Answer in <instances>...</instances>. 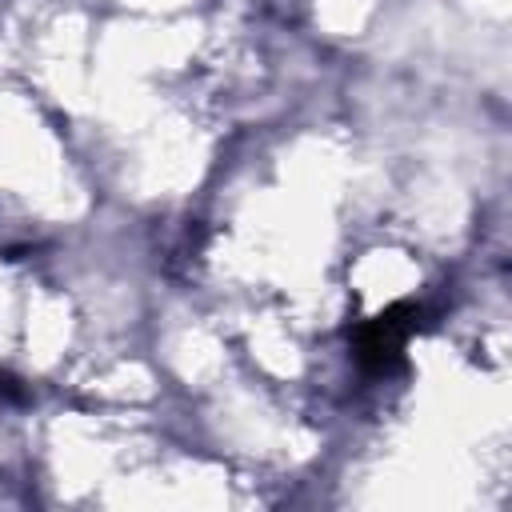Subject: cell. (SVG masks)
Listing matches in <instances>:
<instances>
[{
  "label": "cell",
  "mask_w": 512,
  "mask_h": 512,
  "mask_svg": "<svg viewBox=\"0 0 512 512\" xmlns=\"http://www.w3.org/2000/svg\"><path fill=\"white\" fill-rule=\"evenodd\" d=\"M420 308L416 304H392L388 312H380L376 320H368L364 328H356V360L368 372H388L400 364L408 336L416 332Z\"/></svg>",
  "instance_id": "6da1fadb"
},
{
  "label": "cell",
  "mask_w": 512,
  "mask_h": 512,
  "mask_svg": "<svg viewBox=\"0 0 512 512\" xmlns=\"http://www.w3.org/2000/svg\"><path fill=\"white\" fill-rule=\"evenodd\" d=\"M20 396H24L20 380H16V376H8V372H0V400H20Z\"/></svg>",
  "instance_id": "7a4b0ae2"
}]
</instances>
